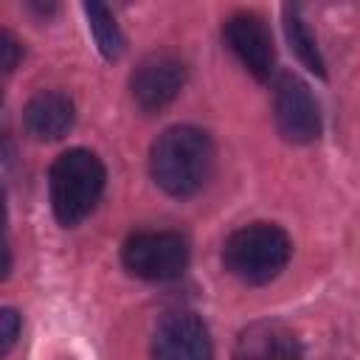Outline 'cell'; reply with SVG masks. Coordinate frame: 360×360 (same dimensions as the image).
<instances>
[{"mask_svg": "<svg viewBox=\"0 0 360 360\" xmlns=\"http://www.w3.org/2000/svg\"><path fill=\"white\" fill-rule=\"evenodd\" d=\"M211 335L194 312H169L152 335V360H211Z\"/></svg>", "mask_w": 360, "mask_h": 360, "instance_id": "obj_6", "label": "cell"}, {"mask_svg": "<svg viewBox=\"0 0 360 360\" xmlns=\"http://www.w3.org/2000/svg\"><path fill=\"white\" fill-rule=\"evenodd\" d=\"M20 56H22L20 39L8 28H0V76L11 73L17 68V62H20Z\"/></svg>", "mask_w": 360, "mask_h": 360, "instance_id": "obj_14", "label": "cell"}, {"mask_svg": "<svg viewBox=\"0 0 360 360\" xmlns=\"http://www.w3.org/2000/svg\"><path fill=\"white\" fill-rule=\"evenodd\" d=\"M273 112L278 132L292 143H309L321 135V112L312 98V90L298 76L284 73L276 82Z\"/></svg>", "mask_w": 360, "mask_h": 360, "instance_id": "obj_5", "label": "cell"}, {"mask_svg": "<svg viewBox=\"0 0 360 360\" xmlns=\"http://www.w3.org/2000/svg\"><path fill=\"white\" fill-rule=\"evenodd\" d=\"M284 31H287V39H290L292 51L298 53V59H301L315 76H326V70H323V56H321V51H318V42H315L309 25L304 22L301 11L292 8V6L284 8Z\"/></svg>", "mask_w": 360, "mask_h": 360, "instance_id": "obj_11", "label": "cell"}, {"mask_svg": "<svg viewBox=\"0 0 360 360\" xmlns=\"http://www.w3.org/2000/svg\"><path fill=\"white\" fill-rule=\"evenodd\" d=\"M8 270H11V248H8L6 233L0 231V278H6Z\"/></svg>", "mask_w": 360, "mask_h": 360, "instance_id": "obj_15", "label": "cell"}, {"mask_svg": "<svg viewBox=\"0 0 360 360\" xmlns=\"http://www.w3.org/2000/svg\"><path fill=\"white\" fill-rule=\"evenodd\" d=\"M20 326H22L20 312L11 309V307H3L0 309V357L14 349V343L20 338Z\"/></svg>", "mask_w": 360, "mask_h": 360, "instance_id": "obj_13", "label": "cell"}, {"mask_svg": "<svg viewBox=\"0 0 360 360\" xmlns=\"http://www.w3.org/2000/svg\"><path fill=\"white\" fill-rule=\"evenodd\" d=\"M84 14L93 31V39L104 59H118L124 53V34L112 17V11L104 3H84Z\"/></svg>", "mask_w": 360, "mask_h": 360, "instance_id": "obj_12", "label": "cell"}, {"mask_svg": "<svg viewBox=\"0 0 360 360\" xmlns=\"http://www.w3.org/2000/svg\"><path fill=\"white\" fill-rule=\"evenodd\" d=\"M121 259L141 278L169 281L188 267V245L174 231H138L124 242Z\"/></svg>", "mask_w": 360, "mask_h": 360, "instance_id": "obj_4", "label": "cell"}, {"mask_svg": "<svg viewBox=\"0 0 360 360\" xmlns=\"http://www.w3.org/2000/svg\"><path fill=\"white\" fill-rule=\"evenodd\" d=\"M292 245L290 236L273 222H253L233 231L225 239L222 262L231 276L245 284L273 281L290 262Z\"/></svg>", "mask_w": 360, "mask_h": 360, "instance_id": "obj_2", "label": "cell"}, {"mask_svg": "<svg viewBox=\"0 0 360 360\" xmlns=\"http://www.w3.org/2000/svg\"><path fill=\"white\" fill-rule=\"evenodd\" d=\"M73 101L59 90H42L25 104V129L37 141H59L73 127Z\"/></svg>", "mask_w": 360, "mask_h": 360, "instance_id": "obj_10", "label": "cell"}, {"mask_svg": "<svg viewBox=\"0 0 360 360\" xmlns=\"http://www.w3.org/2000/svg\"><path fill=\"white\" fill-rule=\"evenodd\" d=\"M214 163L211 138L197 127H169L152 146L149 169L155 183L172 197L197 194Z\"/></svg>", "mask_w": 360, "mask_h": 360, "instance_id": "obj_1", "label": "cell"}, {"mask_svg": "<svg viewBox=\"0 0 360 360\" xmlns=\"http://www.w3.org/2000/svg\"><path fill=\"white\" fill-rule=\"evenodd\" d=\"M233 360H304L301 343L281 321H256L236 335Z\"/></svg>", "mask_w": 360, "mask_h": 360, "instance_id": "obj_9", "label": "cell"}, {"mask_svg": "<svg viewBox=\"0 0 360 360\" xmlns=\"http://www.w3.org/2000/svg\"><path fill=\"white\" fill-rule=\"evenodd\" d=\"M3 225H6V194L0 188V231H3Z\"/></svg>", "mask_w": 360, "mask_h": 360, "instance_id": "obj_16", "label": "cell"}, {"mask_svg": "<svg viewBox=\"0 0 360 360\" xmlns=\"http://www.w3.org/2000/svg\"><path fill=\"white\" fill-rule=\"evenodd\" d=\"M222 37H225L228 48L239 56V62L248 68L250 76H256L259 82L270 79L273 65H276V48H273L270 28L264 25V20L259 14H253V11L231 14L222 25Z\"/></svg>", "mask_w": 360, "mask_h": 360, "instance_id": "obj_7", "label": "cell"}, {"mask_svg": "<svg viewBox=\"0 0 360 360\" xmlns=\"http://www.w3.org/2000/svg\"><path fill=\"white\" fill-rule=\"evenodd\" d=\"M183 82H186V68L177 56L152 53L135 68V73L129 79V90H132L135 104L141 110L152 112V110L166 107L180 93Z\"/></svg>", "mask_w": 360, "mask_h": 360, "instance_id": "obj_8", "label": "cell"}, {"mask_svg": "<svg viewBox=\"0 0 360 360\" xmlns=\"http://www.w3.org/2000/svg\"><path fill=\"white\" fill-rule=\"evenodd\" d=\"M104 163L90 149H68L51 166V205L56 219L79 225L104 191Z\"/></svg>", "mask_w": 360, "mask_h": 360, "instance_id": "obj_3", "label": "cell"}, {"mask_svg": "<svg viewBox=\"0 0 360 360\" xmlns=\"http://www.w3.org/2000/svg\"><path fill=\"white\" fill-rule=\"evenodd\" d=\"M0 104H3V90H0Z\"/></svg>", "mask_w": 360, "mask_h": 360, "instance_id": "obj_17", "label": "cell"}]
</instances>
